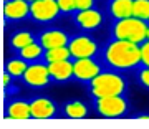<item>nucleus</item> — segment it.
Wrapping results in <instances>:
<instances>
[{"mask_svg": "<svg viewBox=\"0 0 149 129\" xmlns=\"http://www.w3.org/2000/svg\"><path fill=\"white\" fill-rule=\"evenodd\" d=\"M148 23H149V20H148Z\"/></svg>", "mask_w": 149, "mask_h": 129, "instance_id": "obj_30", "label": "nucleus"}, {"mask_svg": "<svg viewBox=\"0 0 149 129\" xmlns=\"http://www.w3.org/2000/svg\"><path fill=\"white\" fill-rule=\"evenodd\" d=\"M141 56H143L141 64L143 66H149V40L141 43Z\"/></svg>", "mask_w": 149, "mask_h": 129, "instance_id": "obj_24", "label": "nucleus"}, {"mask_svg": "<svg viewBox=\"0 0 149 129\" xmlns=\"http://www.w3.org/2000/svg\"><path fill=\"white\" fill-rule=\"evenodd\" d=\"M103 58L108 63V66H111L113 70H134L143 61L141 43L113 38V42L108 43L104 51H103Z\"/></svg>", "mask_w": 149, "mask_h": 129, "instance_id": "obj_1", "label": "nucleus"}, {"mask_svg": "<svg viewBox=\"0 0 149 129\" xmlns=\"http://www.w3.org/2000/svg\"><path fill=\"white\" fill-rule=\"evenodd\" d=\"M60 13V7L56 0H35L30 3V17L40 23L53 21Z\"/></svg>", "mask_w": 149, "mask_h": 129, "instance_id": "obj_6", "label": "nucleus"}, {"mask_svg": "<svg viewBox=\"0 0 149 129\" xmlns=\"http://www.w3.org/2000/svg\"><path fill=\"white\" fill-rule=\"evenodd\" d=\"M138 78H139V83H141L144 88L149 89V66H143V68L139 70Z\"/></svg>", "mask_w": 149, "mask_h": 129, "instance_id": "obj_23", "label": "nucleus"}, {"mask_svg": "<svg viewBox=\"0 0 149 129\" xmlns=\"http://www.w3.org/2000/svg\"><path fill=\"white\" fill-rule=\"evenodd\" d=\"M38 42L42 43L45 50H50V48H58V46H68L70 43V37L63 30H58V28H55V30H47V32H43L38 38Z\"/></svg>", "mask_w": 149, "mask_h": 129, "instance_id": "obj_12", "label": "nucleus"}, {"mask_svg": "<svg viewBox=\"0 0 149 129\" xmlns=\"http://www.w3.org/2000/svg\"><path fill=\"white\" fill-rule=\"evenodd\" d=\"M25 85H28L30 88H45L52 83V75H50V70H48V63H40V61H35V63L28 64L25 75L22 76Z\"/></svg>", "mask_w": 149, "mask_h": 129, "instance_id": "obj_5", "label": "nucleus"}, {"mask_svg": "<svg viewBox=\"0 0 149 129\" xmlns=\"http://www.w3.org/2000/svg\"><path fill=\"white\" fill-rule=\"evenodd\" d=\"M27 2H30V3H33V2H35V0H27Z\"/></svg>", "mask_w": 149, "mask_h": 129, "instance_id": "obj_28", "label": "nucleus"}, {"mask_svg": "<svg viewBox=\"0 0 149 129\" xmlns=\"http://www.w3.org/2000/svg\"><path fill=\"white\" fill-rule=\"evenodd\" d=\"M68 48L71 51L73 60L78 58H93L98 53V43L88 35H78L70 40Z\"/></svg>", "mask_w": 149, "mask_h": 129, "instance_id": "obj_7", "label": "nucleus"}, {"mask_svg": "<svg viewBox=\"0 0 149 129\" xmlns=\"http://www.w3.org/2000/svg\"><path fill=\"white\" fill-rule=\"evenodd\" d=\"M148 27L149 23L146 20L129 17V18L116 20V23L113 25L111 35L116 40H128V42H134V43H143L146 42Z\"/></svg>", "mask_w": 149, "mask_h": 129, "instance_id": "obj_3", "label": "nucleus"}, {"mask_svg": "<svg viewBox=\"0 0 149 129\" xmlns=\"http://www.w3.org/2000/svg\"><path fill=\"white\" fill-rule=\"evenodd\" d=\"M133 2L134 0H111L109 2V13L113 18L123 20L133 17Z\"/></svg>", "mask_w": 149, "mask_h": 129, "instance_id": "obj_14", "label": "nucleus"}, {"mask_svg": "<svg viewBox=\"0 0 149 129\" xmlns=\"http://www.w3.org/2000/svg\"><path fill=\"white\" fill-rule=\"evenodd\" d=\"M146 40H149V27H148V33H146Z\"/></svg>", "mask_w": 149, "mask_h": 129, "instance_id": "obj_27", "label": "nucleus"}, {"mask_svg": "<svg viewBox=\"0 0 149 129\" xmlns=\"http://www.w3.org/2000/svg\"><path fill=\"white\" fill-rule=\"evenodd\" d=\"M27 68H28V61L27 60H23V58H13V60H10L8 63H7V66H5V70L10 73L13 78H20V76H23L25 75V71H27Z\"/></svg>", "mask_w": 149, "mask_h": 129, "instance_id": "obj_20", "label": "nucleus"}, {"mask_svg": "<svg viewBox=\"0 0 149 129\" xmlns=\"http://www.w3.org/2000/svg\"><path fill=\"white\" fill-rule=\"evenodd\" d=\"M90 93L95 98L118 96L126 93V80L113 71H101L90 81Z\"/></svg>", "mask_w": 149, "mask_h": 129, "instance_id": "obj_2", "label": "nucleus"}, {"mask_svg": "<svg viewBox=\"0 0 149 129\" xmlns=\"http://www.w3.org/2000/svg\"><path fill=\"white\" fill-rule=\"evenodd\" d=\"M65 116L70 119H83L88 116V107H86L85 103L81 101H70L65 104L63 107Z\"/></svg>", "mask_w": 149, "mask_h": 129, "instance_id": "obj_17", "label": "nucleus"}, {"mask_svg": "<svg viewBox=\"0 0 149 129\" xmlns=\"http://www.w3.org/2000/svg\"><path fill=\"white\" fill-rule=\"evenodd\" d=\"M74 23L86 32L96 30L103 23V13L100 10L90 8V10H78L74 13Z\"/></svg>", "mask_w": 149, "mask_h": 129, "instance_id": "obj_9", "label": "nucleus"}, {"mask_svg": "<svg viewBox=\"0 0 149 129\" xmlns=\"http://www.w3.org/2000/svg\"><path fill=\"white\" fill-rule=\"evenodd\" d=\"M5 2H10V0H3V3H5Z\"/></svg>", "mask_w": 149, "mask_h": 129, "instance_id": "obj_29", "label": "nucleus"}, {"mask_svg": "<svg viewBox=\"0 0 149 129\" xmlns=\"http://www.w3.org/2000/svg\"><path fill=\"white\" fill-rule=\"evenodd\" d=\"M95 106H96L98 114H100L101 118L118 119V118H124V116L128 114L129 103L123 94H118V96L96 98Z\"/></svg>", "mask_w": 149, "mask_h": 129, "instance_id": "obj_4", "label": "nucleus"}, {"mask_svg": "<svg viewBox=\"0 0 149 129\" xmlns=\"http://www.w3.org/2000/svg\"><path fill=\"white\" fill-rule=\"evenodd\" d=\"M71 51L68 46H58V48H50L45 50V63H56V61H63V60H71Z\"/></svg>", "mask_w": 149, "mask_h": 129, "instance_id": "obj_18", "label": "nucleus"}, {"mask_svg": "<svg viewBox=\"0 0 149 129\" xmlns=\"http://www.w3.org/2000/svg\"><path fill=\"white\" fill-rule=\"evenodd\" d=\"M18 56L27 60L28 63H35V61H38L45 56V46L40 42H33L30 45H27L25 48H22L18 51Z\"/></svg>", "mask_w": 149, "mask_h": 129, "instance_id": "obj_16", "label": "nucleus"}, {"mask_svg": "<svg viewBox=\"0 0 149 129\" xmlns=\"http://www.w3.org/2000/svg\"><path fill=\"white\" fill-rule=\"evenodd\" d=\"M101 73V66L93 58H78L73 61V78L83 83H90Z\"/></svg>", "mask_w": 149, "mask_h": 129, "instance_id": "obj_8", "label": "nucleus"}, {"mask_svg": "<svg viewBox=\"0 0 149 129\" xmlns=\"http://www.w3.org/2000/svg\"><path fill=\"white\" fill-rule=\"evenodd\" d=\"M30 15V2L10 0L3 3V17L7 21H20Z\"/></svg>", "mask_w": 149, "mask_h": 129, "instance_id": "obj_10", "label": "nucleus"}, {"mask_svg": "<svg viewBox=\"0 0 149 129\" xmlns=\"http://www.w3.org/2000/svg\"><path fill=\"white\" fill-rule=\"evenodd\" d=\"M32 119H52L56 116V106L48 98H37L30 101Z\"/></svg>", "mask_w": 149, "mask_h": 129, "instance_id": "obj_11", "label": "nucleus"}, {"mask_svg": "<svg viewBox=\"0 0 149 129\" xmlns=\"http://www.w3.org/2000/svg\"><path fill=\"white\" fill-rule=\"evenodd\" d=\"M133 17L141 20H149V0H134L133 2Z\"/></svg>", "mask_w": 149, "mask_h": 129, "instance_id": "obj_21", "label": "nucleus"}, {"mask_svg": "<svg viewBox=\"0 0 149 129\" xmlns=\"http://www.w3.org/2000/svg\"><path fill=\"white\" fill-rule=\"evenodd\" d=\"M35 42V37H33L30 32H17L13 37L10 38V46L17 51H20L22 48H25L27 45Z\"/></svg>", "mask_w": 149, "mask_h": 129, "instance_id": "obj_19", "label": "nucleus"}, {"mask_svg": "<svg viewBox=\"0 0 149 129\" xmlns=\"http://www.w3.org/2000/svg\"><path fill=\"white\" fill-rule=\"evenodd\" d=\"M12 78H13V76H12L10 73L7 71V70L3 71V73H2V85H3V88H7V86H10Z\"/></svg>", "mask_w": 149, "mask_h": 129, "instance_id": "obj_26", "label": "nucleus"}, {"mask_svg": "<svg viewBox=\"0 0 149 129\" xmlns=\"http://www.w3.org/2000/svg\"><path fill=\"white\" fill-rule=\"evenodd\" d=\"M95 7V0H76V8L78 10H90Z\"/></svg>", "mask_w": 149, "mask_h": 129, "instance_id": "obj_25", "label": "nucleus"}, {"mask_svg": "<svg viewBox=\"0 0 149 129\" xmlns=\"http://www.w3.org/2000/svg\"><path fill=\"white\" fill-rule=\"evenodd\" d=\"M48 70H50L53 81L65 83L73 78V61L63 60V61H56V63H48Z\"/></svg>", "mask_w": 149, "mask_h": 129, "instance_id": "obj_13", "label": "nucleus"}, {"mask_svg": "<svg viewBox=\"0 0 149 129\" xmlns=\"http://www.w3.org/2000/svg\"><path fill=\"white\" fill-rule=\"evenodd\" d=\"M60 7V12L61 13H73V12H78L76 8V0H56Z\"/></svg>", "mask_w": 149, "mask_h": 129, "instance_id": "obj_22", "label": "nucleus"}, {"mask_svg": "<svg viewBox=\"0 0 149 129\" xmlns=\"http://www.w3.org/2000/svg\"><path fill=\"white\" fill-rule=\"evenodd\" d=\"M5 116L8 119H32L30 103L27 101H13L7 106Z\"/></svg>", "mask_w": 149, "mask_h": 129, "instance_id": "obj_15", "label": "nucleus"}]
</instances>
